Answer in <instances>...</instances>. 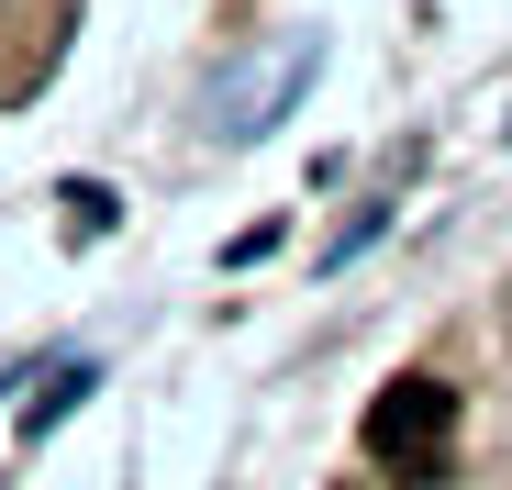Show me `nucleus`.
<instances>
[{"label":"nucleus","mask_w":512,"mask_h":490,"mask_svg":"<svg viewBox=\"0 0 512 490\" xmlns=\"http://www.w3.org/2000/svg\"><path fill=\"white\" fill-rule=\"evenodd\" d=\"M446 446H457V390H446V379H390V390L368 401V457H379L390 479H435Z\"/></svg>","instance_id":"f257e3e1"}]
</instances>
